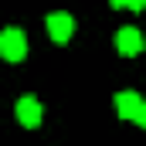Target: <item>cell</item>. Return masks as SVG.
<instances>
[{
  "mask_svg": "<svg viewBox=\"0 0 146 146\" xmlns=\"http://www.w3.org/2000/svg\"><path fill=\"white\" fill-rule=\"evenodd\" d=\"M146 109V99L136 95V92H119L115 95V112L122 119H139V112Z\"/></svg>",
  "mask_w": 146,
  "mask_h": 146,
  "instance_id": "obj_4",
  "label": "cell"
},
{
  "mask_svg": "<svg viewBox=\"0 0 146 146\" xmlns=\"http://www.w3.org/2000/svg\"><path fill=\"white\" fill-rule=\"evenodd\" d=\"M136 122H139V126H143V129H146V109L139 112V119H136Z\"/></svg>",
  "mask_w": 146,
  "mask_h": 146,
  "instance_id": "obj_7",
  "label": "cell"
},
{
  "mask_svg": "<svg viewBox=\"0 0 146 146\" xmlns=\"http://www.w3.org/2000/svg\"><path fill=\"white\" fill-rule=\"evenodd\" d=\"M17 119H21V126H27V129L41 126V102H37L34 95L17 99Z\"/></svg>",
  "mask_w": 146,
  "mask_h": 146,
  "instance_id": "obj_5",
  "label": "cell"
},
{
  "mask_svg": "<svg viewBox=\"0 0 146 146\" xmlns=\"http://www.w3.org/2000/svg\"><path fill=\"white\" fill-rule=\"evenodd\" d=\"M143 34L136 31V27H119L115 31V48H119V54H126V58H133V54H139L143 51Z\"/></svg>",
  "mask_w": 146,
  "mask_h": 146,
  "instance_id": "obj_2",
  "label": "cell"
},
{
  "mask_svg": "<svg viewBox=\"0 0 146 146\" xmlns=\"http://www.w3.org/2000/svg\"><path fill=\"white\" fill-rule=\"evenodd\" d=\"M126 7H129V10H146V0H129Z\"/></svg>",
  "mask_w": 146,
  "mask_h": 146,
  "instance_id": "obj_6",
  "label": "cell"
},
{
  "mask_svg": "<svg viewBox=\"0 0 146 146\" xmlns=\"http://www.w3.org/2000/svg\"><path fill=\"white\" fill-rule=\"evenodd\" d=\"M0 54H3L7 61H21V58L27 54V41L21 34V27H7V31L0 34Z\"/></svg>",
  "mask_w": 146,
  "mask_h": 146,
  "instance_id": "obj_1",
  "label": "cell"
},
{
  "mask_svg": "<svg viewBox=\"0 0 146 146\" xmlns=\"http://www.w3.org/2000/svg\"><path fill=\"white\" fill-rule=\"evenodd\" d=\"M75 31V17L72 14H65V10H58V14H48V34L54 37L58 44H65Z\"/></svg>",
  "mask_w": 146,
  "mask_h": 146,
  "instance_id": "obj_3",
  "label": "cell"
}]
</instances>
